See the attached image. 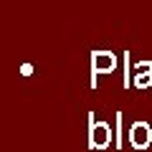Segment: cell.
Returning <instances> with one entry per match:
<instances>
[{"label":"cell","instance_id":"cell-1","mask_svg":"<svg viewBox=\"0 0 152 152\" xmlns=\"http://www.w3.org/2000/svg\"><path fill=\"white\" fill-rule=\"evenodd\" d=\"M132 145L137 150H145L150 145V127L147 124H134L132 127Z\"/></svg>","mask_w":152,"mask_h":152},{"label":"cell","instance_id":"cell-2","mask_svg":"<svg viewBox=\"0 0 152 152\" xmlns=\"http://www.w3.org/2000/svg\"><path fill=\"white\" fill-rule=\"evenodd\" d=\"M107 142H109V129H107V127H94V140H91V145L94 147H104V145H107Z\"/></svg>","mask_w":152,"mask_h":152}]
</instances>
